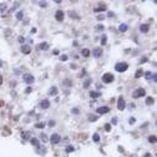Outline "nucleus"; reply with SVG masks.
<instances>
[{"mask_svg":"<svg viewBox=\"0 0 157 157\" xmlns=\"http://www.w3.org/2000/svg\"><path fill=\"white\" fill-rule=\"evenodd\" d=\"M55 18H56L57 21H62V20H64V18H65L64 11H62V10H57L56 13H55Z\"/></svg>","mask_w":157,"mask_h":157,"instance_id":"obj_7","label":"nucleus"},{"mask_svg":"<svg viewBox=\"0 0 157 157\" xmlns=\"http://www.w3.org/2000/svg\"><path fill=\"white\" fill-rule=\"evenodd\" d=\"M92 140H94L95 142H99V141H100V136H99V133H94V136H92Z\"/></svg>","mask_w":157,"mask_h":157,"instance_id":"obj_24","label":"nucleus"},{"mask_svg":"<svg viewBox=\"0 0 157 157\" xmlns=\"http://www.w3.org/2000/svg\"><path fill=\"white\" fill-rule=\"evenodd\" d=\"M23 15H24V13H23V11H19V13L16 14V19L21 20V19H23Z\"/></svg>","mask_w":157,"mask_h":157,"instance_id":"obj_29","label":"nucleus"},{"mask_svg":"<svg viewBox=\"0 0 157 157\" xmlns=\"http://www.w3.org/2000/svg\"><path fill=\"white\" fill-rule=\"evenodd\" d=\"M145 157H152V156H151V153H146V155H145Z\"/></svg>","mask_w":157,"mask_h":157,"instance_id":"obj_46","label":"nucleus"},{"mask_svg":"<svg viewBox=\"0 0 157 157\" xmlns=\"http://www.w3.org/2000/svg\"><path fill=\"white\" fill-rule=\"evenodd\" d=\"M152 72H150V71H147V72H145V77H146V80H151L152 79Z\"/></svg>","mask_w":157,"mask_h":157,"instance_id":"obj_22","label":"nucleus"},{"mask_svg":"<svg viewBox=\"0 0 157 157\" xmlns=\"http://www.w3.org/2000/svg\"><path fill=\"white\" fill-rule=\"evenodd\" d=\"M146 95V91H145V89H137V90L133 91L132 96L135 97V99H138V97H143V96Z\"/></svg>","mask_w":157,"mask_h":157,"instance_id":"obj_4","label":"nucleus"},{"mask_svg":"<svg viewBox=\"0 0 157 157\" xmlns=\"http://www.w3.org/2000/svg\"><path fill=\"white\" fill-rule=\"evenodd\" d=\"M96 30H97V31H102V30H104V26H102V25H97V26H96Z\"/></svg>","mask_w":157,"mask_h":157,"instance_id":"obj_35","label":"nucleus"},{"mask_svg":"<svg viewBox=\"0 0 157 157\" xmlns=\"http://www.w3.org/2000/svg\"><path fill=\"white\" fill-rule=\"evenodd\" d=\"M112 124H114V125L117 124V119H112Z\"/></svg>","mask_w":157,"mask_h":157,"instance_id":"obj_43","label":"nucleus"},{"mask_svg":"<svg viewBox=\"0 0 157 157\" xmlns=\"http://www.w3.org/2000/svg\"><path fill=\"white\" fill-rule=\"evenodd\" d=\"M114 79H115V76L112 74H110V72H106V74L102 75V81H104L105 84H111L114 81Z\"/></svg>","mask_w":157,"mask_h":157,"instance_id":"obj_2","label":"nucleus"},{"mask_svg":"<svg viewBox=\"0 0 157 157\" xmlns=\"http://www.w3.org/2000/svg\"><path fill=\"white\" fill-rule=\"evenodd\" d=\"M91 84V79H87V80L84 82V89H86V87H89V85Z\"/></svg>","mask_w":157,"mask_h":157,"instance_id":"obj_27","label":"nucleus"},{"mask_svg":"<svg viewBox=\"0 0 157 157\" xmlns=\"http://www.w3.org/2000/svg\"><path fill=\"white\" fill-rule=\"evenodd\" d=\"M104 19H105L104 15H99V16H97V20H100V21H101V20H104Z\"/></svg>","mask_w":157,"mask_h":157,"instance_id":"obj_38","label":"nucleus"},{"mask_svg":"<svg viewBox=\"0 0 157 157\" xmlns=\"http://www.w3.org/2000/svg\"><path fill=\"white\" fill-rule=\"evenodd\" d=\"M148 28H150V26H148L147 24H142L141 26H140V30H141V33H147Z\"/></svg>","mask_w":157,"mask_h":157,"instance_id":"obj_13","label":"nucleus"},{"mask_svg":"<svg viewBox=\"0 0 157 157\" xmlns=\"http://www.w3.org/2000/svg\"><path fill=\"white\" fill-rule=\"evenodd\" d=\"M40 137H41V140H43L44 142H46V141H48V136H46L45 133H41V136H40Z\"/></svg>","mask_w":157,"mask_h":157,"instance_id":"obj_33","label":"nucleus"},{"mask_svg":"<svg viewBox=\"0 0 157 157\" xmlns=\"http://www.w3.org/2000/svg\"><path fill=\"white\" fill-rule=\"evenodd\" d=\"M56 94H57V89L55 87V86H54V87H51V89L49 90V95H50V96H55Z\"/></svg>","mask_w":157,"mask_h":157,"instance_id":"obj_16","label":"nucleus"},{"mask_svg":"<svg viewBox=\"0 0 157 157\" xmlns=\"http://www.w3.org/2000/svg\"><path fill=\"white\" fill-rule=\"evenodd\" d=\"M49 126H54V125H55V121H52V120H51V121H49Z\"/></svg>","mask_w":157,"mask_h":157,"instance_id":"obj_39","label":"nucleus"},{"mask_svg":"<svg viewBox=\"0 0 157 157\" xmlns=\"http://www.w3.org/2000/svg\"><path fill=\"white\" fill-rule=\"evenodd\" d=\"M119 30L121 31V33L127 31V25H126V24H121V25H120V28H119Z\"/></svg>","mask_w":157,"mask_h":157,"instance_id":"obj_19","label":"nucleus"},{"mask_svg":"<svg viewBox=\"0 0 157 157\" xmlns=\"http://www.w3.org/2000/svg\"><path fill=\"white\" fill-rule=\"evenodd\" d=\"M81 54H82V56L89 57V56H90V50H87V49H84V50L81 51Z\"/></svg>","mask_w":157,"mask_h":157,"instance_id":"obj_20","label":"nucleus"},{"mask_svg":"<svg viewBox=\"0 0 157 157\" xmlns=\"http://www.w3.org/2000/svg\"><path fill=\"white\" fill-rule=\"evenodd\" d=\"M105 10H106V5H100V6H99V8H96V9H94V11H95V13H100V11H105Z\"/></svg>","mask_w":157,"mask_h":157,"instance_id":"obj_14","label":"nucleus"},{"mask_svg":"<svg viewBox=\"0 0 157 157\" xmlns=\"http://www.w3.org/2000/svg\"><path fill=\"white\" fill-rule=\"evenodd\" d=\"M21 137H23V140H24V141H26V140L30 137V132H28V131L23 132V133H21Z\"/></svg>","mask_w":157,"mask_h":157,"instance_id":"obj_18","label":"nucleus"},{"mask_svg":"<svg viewBox=\"0 0 157 157\" xmlns=\"http://www.w3.org/2000/svg\"><path fill=\"white\" fill-rule=\"evenodd\" d=\"M31 145L33 146H35V147H40V142H39V140L38 138H31Z\"/></svg>","mask_w":157,"mask_h":157,"instance_id":"obj_15","label":"nucleus"},{"mask_svg":"<svg viewBox=\"0 0 157 157\" xmlns=\"http://www.w3.org/2000/svg\"><path fill=\"white\" fill-rule=\"evenodd\" d=\"M23 80H24L25 84L30 85V84H33L34 81H35V77H34V75H31V74H24V76H23Z\"/></svg>","mask_w":157,"mask_h":157,"instance_id":"obj_3","label":"nucleus"},{"mask_svg":"<svg viewBox=\"0 0 157 157\" xmlns=\"http://www.w3.org/2000/svg\"><path fill=\"white\" fill-rule=\"evenodd\" d=\"M72 112H74V114H79V110H77V109H74V110H72Z\"/></svg>","mask_w":157,"mask_h":157,"instance_id":"obj_44","label":"nucleus"},{"mask_svg":"<svg viewBox=\"0 0 157 157\" xmlns=\"http://www.w3.org/2000/svg\"><path fill=\"white\" fill-rule=\"evenodd\" d=\"M3 65H4V62H3L1 60H0V67H3Z\"/></svg>","mask_w":157,"mask_h":157,"instance_id":"obj_47","label":"nucleus"},{"mask_svg":"<svg viewBox=\"0 0 157 157\" xmlns=\"http://www.w3.org/2000/svg\"><path fill=\"white\" fill-rule=\"evenodd\" d=\"M96 120H97V116H96V115H90V116H89V121H91V122H92V121H96Z\"/></svg>","mask_w":157,"mask_h":157,"instance_id":"obj_26","label":"nucleus"},{"mask_svg":"<svg viewBox=\"0 0 157 157\" xmlns=\"http://www.w3.org/2000/svg\"><path fill=\"white\" fill-rule=\"evenodd\" d=\"M135 121H136V120H135V119H130V121H129V122H130V124H135Z\"/></svg>","mask_w":157,"mask_h":157,"instance_id":"obj_42","label":"nucleus"},{"mask_svg":"<svg viewBox=\"0 0 157 157\" xmlns=\"http://www.w3.org/2000/svg\"><path fill=\"white\" fill-rule=\"evenodd\" d=\"M92 54H94V57H100L101 55H102V49H101V48H96V49H94Z\"/></svg>","mask_w":157,"mask_h":157,"instance_id":"obj_10","label":"nucleus"},{"mask_svg":"<svg viewBox=\"0 0 157 157\" xmlns=\"http://www.w3.org/2000/svg\"><path fill=\"white\" fill-rule=\"evenodd\" d=\"M106 41H107V36H106V35H104V36H102V39H101V44H102V45H105V44H106Z\"/></svg>","mask_w":157,"mask_h":157,"instance_id":"obj_32","label":"nucleus"},{"mask_svg":"<svg viewBox=\"0 0 157 157\" xmlns=\"http://www.w3.org/2000/svg\"><path fill=\"white\" fill-rule=\"evenodd\" d=\"M105 130H106V131H110V130H111V126H110V124L105 125Z\"/></svg>","mask_w":157,"mask_h":157,"instance_id":"obj_37","label":"nucleus"},{"mask_svg":"<svg viewBox=\"0 0 157 157\" xmlns=\"http://www.w3.org/2000/svg\"><path fill=\"white\" fill-rule=\"evenodd\" d=\"M117 107H119L120 111L125 110V107H126V102H125L124 97H120V99H119V101H117Z\"/></svg>","mask_w":157,"mask_h":157,"instance_id":"obj_6","label":"nucleus"},{"mask_svg":"<svg viewBox=\"0 0 157 157\" xmlns=\"http://www.w3.org/2000/svg\"><path fill=\"white\" fill-rule=\"evenodd\" d=\"M141 75H142V70H137V72H136L135 77H141Z\"/></svg>","mask_w":157,"mask_h":157,"instance_id":"obj_34","label":"nucleus"},{"mask_svg":"<svg viewBox=\"0 0 157 157\" xmlns=\"http://www.w3.org/2000/svg\"><path fill=\"white\" fill-rule=\"evenodd\" d=\"M60 60H61V61H66L67 56H66V55H61V56H60Z\"/></svg>","mask_w":157,"mask_h":157,"instance_id":"obj_36","label":"nucleus"},{"mask_svg":"<svg viewBox=\"0 0 157 157\" xmlns=\"http://www.w3.org/2000/svg\"><path fill=\"white\" fill-rule=\"evenodd\" d=\"M148 142L156 143V136H155V135H153V136H150V137H148Z\"/></svg>","mask_w":157,"mask_h":157,"instance_id":"obj_25","label":"nucleus"},{"mask_svg":"<svg viewBox=\"0 0 157 157\" xmlns=\"http://www.w3.org/2000/svg\"><path fill=\"white\" fill-rule=\"evenodd\" d=\"M5 10H6V4H0V11H1V13H3V11H5Z\"/></svg>","mask_w":157,"mask_h":157,"instance_id":"obj_31","label":"nucleus"},{"mask_svg":"<svg viewBox=\"0 0 157 157\" xmlns=\"http://www.w3.org/2000/svg\"><path fill=\"white\" fill-rule=\"evenodd\" d=\"M155 100H153V97H147L146 99V105H153Z\"/></svg>","mask_w":157,"mask_h":157,"instance_id":"obj_23","label":"nucleus"},{"mask_svg":"<svg viewBox=\"0 0 157 157\" xmlns=\"http://www.w3.org/2000/svg\"><path fill=\"white\" fill-rule=\"evenodd\" d=\"M70 67H71L72 70H75V69H76V65H74V64H72V65H71V66H70Z\"/></svg>","mask_w":157,"mask_h":157,"instance_id":"obj_45","label":"nucleus"},{"mask_svg":"<svg viewBox=\"0 0 157 157\" xmlns=\"http://www.w3.org/2000/svg\"><path fill=\"white\" fill-rule=\"evenodd\" d=\"M61 141V137L57 135V133H52L51 137H50V142L52 143V145H56V143H59Z\"/></svg>","mask_w":157,"mask_h":157,"instance_id":"obj_5","label":"nucleus"},{"mask_svg":"<svg viewBox=\"0 0 157 157\" xmlns=\"http://www.w3.org/2000/svg\"><path fill=\"white\" fill-rule=\"evenodd\" d=\"M40 106H41V109H49L50 107V101L49 100H43L41 102H40Z\"/></svg>","mask_w":157,"mask_h":157,"instance_id":"obj_11","label":"nucleus"},{"mask_svg":"<svg viewBox=\"0 0 157 157\" xmlns=\"http://www.w3.org/2000/svg\"><path fill=\"white\" fill-rule=\"evenodd\" d=\"M19 41H20V43H24V41H25V39L23 38V36H19Z\"/></svg>","mask_w":157,"mask_h":157,"instance_id":"obj_40","label":"nucleus"},{"mask_svg":"<svg viewBox=\"0 0 157 157\" xmlns=\"http://www.w3.org/2000/svg\"><path fill=\"white\" fill-rule=\"evenodd\" d=\"M129 69V64L127 62H117L116 65H115V70L117 72H124L126 71Z\"/></svg>","mask_w":157,"mask_h":157,"instance_id":"obj_1","label":"nucleus"},{"mask_svg":"<svg viewBox=\"0 0 157 157\" xmlns=\"http://www.w3.org/2000/svg\"><path fill=\"white\" fill-rule=\"evenodd\" d=\"M1 84H3V77L0 76V85H1Z\"/></svg>","mask_w":157,"mask_h":157,"instance_id":"obj_48","label":"nucleus"},{"mask_svg":"<svg viewBox=\"0 0 157 157\" xmlns=\"http://www.w3.org/2000/svg\"><path fill=\"white\" fill-rule=\"evenodd\" d=\"M100 96H101V92H99V91H91L90 92V97H92V99H97Z\"/></svg>","mask_w":157,"mask_h":157,"instance_id":"obj_12","label":"nucleus"},{"mask_svg":"<svg viewBox=\"0 0 157 157\" xmlns=\"http://www.w3.org/2000/svg\"><path fill=\"white\" fill-rule=\"evenodd\" d=\"M21 52L25 54V55H28V54L31 52V48H30L29 45H23V46H21Z\"/></svg>","mask_w":157,"mask_h":157,"instance_id":"obj_9","label":"nucleus"},{"mask_svg":"<svg viewBox=\"0 0 157 157\" xmlns=\"http://www.w3.org/2000/svg\"><path fill=\"white\" fill-rule=\"evenodd\" d=\"M45 126H46L45 122H38V124L35 125V127H36V129H44Z\"/></svg>","mask_w":157,"mask_h":157,"instance_id":"obj_21","label":"nucleus"},{"mask_svg":"<svg viewBox=\"0 0 157 157\" xmlns=\"http://www.w3.org/2000/svg\"><path fill=\"white\" fill-rule=\"evenodd\" d=\"M39 49H41V50H48L49 49V44L48 43H41L39 45Z\"/></svg>","mask_w":157,"mask_h":157,"instance_id":"obj_17","label":"nucleus"},{"mask_svg":"<svg viewBox=\"0 0 157 157\" xmlns=\"http://www.w3.org/2000/svg\"><path fill=\"white\" fill-rule=\"evenodd\" d=\"M110 111V109L107 106H101V107H97V114L100 115H104V114H107Z\"/></svg>","mask_w":157,"mask_h":157,"instance_id":"obj_8","label":"nucleus"},{"mask_svg":"<svg viewBox=\"0 0 157 157\" xmlns=\"http://www.w3.org/2000/svg\"><path fill=\"white\" fill-rule=\"evenodd\" d=\"M74 150H75V148L72 147V146H67V147L65 148V151H66L67 153H70V152H72V151H74Z\"/></svg>","mask_w":157,"mask_h":157,"instance_id":"obj_30","label":"nucleus"},{"mask_svg":"<svg viewBox=\"0 0 157 157\" xmlns=\"http://www.w3.org/2000/svg\"><path fill=\"white\" fill-rule=\"evenodd\" d=\"M30 92H31V87H28L26 89V94H30Z\"/></svg>","mask_w":157,"mask_h":157,"instance_id":"obj_41","label":"nucleus"},{"mask_svg":"<svg viewBox=\"0 0 157 157\" xmlns=\"http://www.w3.org/2000/svg\"><path fill=\"white\" fill-rule=\"evenodd\" d=\"M38 4L40 5L41 8H46V6H48V1H39Z\"/></svg>","mask_w":157,"mask_h":157,"instance_id":"obj_28","label":"nucleus"}]
</instances>
